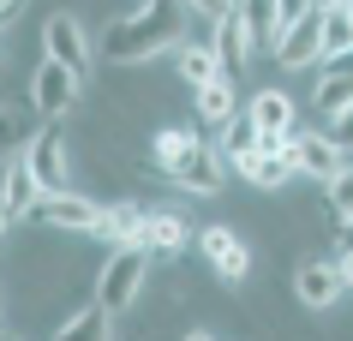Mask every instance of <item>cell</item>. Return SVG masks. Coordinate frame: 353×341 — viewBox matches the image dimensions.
<instances>
[{
  "mask_svg": "<svg viewBox=\"0 0 353 341\" xmlns=\"http://www.w3.org/2000/svg\"><path fill=\"white\" fill-rule=\"evenodd\" d=\"M144 282H150V251H144V246H114V258L102 264V276H96V300L120 318V311L138 305Z\"/></svg>",
  "mask_w": 353,
  "mask_h": 341,
  "instance_id": "obj_2",
  "label": "cell"
},
{
  "mask_svg": "<svg viewBox=\"0 0 353 341\" xmlns=\"http://www.w3.org/2000/svg\"><path fill=\"white\" fill-rule=\"evenodd\" d=\"M317 66H323V78H353V48H341V54H323Z\"/></svg>",
  "mask_w": 353,
  "mask_h": 341,
  "instance_id": "obj_24",
  "label": "cell"
},
{
  "mask_svg": "<svg viewBox=\"0 0 353 341\" xmlns=\"http://www.w3.org/2000/svg\"><path fill=\"white\" fill-rule=\"evenodd\" d=\"M323 60V6L317 12H305L299 24H288L276 42V66H288V72H299V66H317Z\"/></svg>",
  "mask_w": 353,
  "mask_h": 341,
  "instance_id": "obj_10",
  "label": "cell"
},
{
  "mask_svg": "<svg viewBox=\"0 0 353 341\" xmlns=\"http://www.w3.org/2000/svg\"><path fill=\"white\" fill-rule=\"evenodd\" d=\"M294 162H299V180H312V186H330V180L347 168L353 156L335 144L330 126H323V132H305V126H294Z\"/></svg>",
  "mask_w": 353,
  "mask_h": 341,
  "instance_id": "obj_5",
  "label": "cell"
},
{
  "mask_svg": "<svg viewBox=\"0 0 353 341\" xmlns=\"http://www.w3.org/2000/svg\"><path fill=\"white\" fill-rule=\"evenodd\" d=\"M245 114H252V126H258L263 138H288V132L299 126L294 96H288V90H276V84H263V90L252 96V108H245Z\"/></svg>",
  "mask_w": 353,
  "mask_h": 341,
  "instance_id": "obj_11",
  "label": "cell"
},
{
  "mask_svg": "<svg viewBox=\"0 0 353 341\" xmlns=\"http://www.w3.org/2000/svg\"><path fill=\"white\" fill-rule=\"evenodd\" d=\"M198 246H204L210 269H216V276H222L228 287H240L245 276H252V246H245V234H234L228 222H216V227H198Z\"/></svg>",
  "mask_w": 353,
  "mask_h": 341,
  "instance_id": "obj_7",
  "label": "cell"
},
{
  "mask_svg": "<svg viewBox=\"0 0 353 341\" xmlns=\"http://www.w3.org/2000/svg\"><path fill=\"white\" fill-rule=\"evenodd\" d=\"M323 209H330L335 222H347V216H353V162L335 174L330 186H323Z\"/></svg>",
  "mask_w": 353,
  "mask_h": 341,
  "instance_id": "obj_22",
  "label": "cell"
},
{
  "mask_svg": "<svg viewBox=\"0 0 353 341\" xmlns=\"http://www.w3.org/2000/svg\"><path fill=\"white\" fill-rule=\"evenodd\" d=\"M216 72H228V60L216 42H180L174 48V78L186 84V90H198V84H210Z\"/></svg>",
  "mask_w": 353,
  "mask_h": 341,
  "instance_id": "obj_14",
  "label": "cell"
},
{
  "mask_svg": "<svg viewBox=\"0 0 353 341\" xmlns=\"http://www.w3.org/2000/svg\"><path fill=\"white\" fill-rule=\"evenodd\" d=\"M180 6H192L198 19H210V24H216V19L228 12V6H234V0H180Z\"/></svg>",
  "mask_w": 353,
  "mask_h": 341,
  "instance_id": "obj_27",
  "label": "cell"
},
{
  "mask_svg": "<svg viewBox=\"0 0 353 341\" xmlns=\"http://www.w3.org/2000/svg\"><path fill=\"white\" fill-rule=\"evenodd\" d=\"M341 48H353V0L323 6V54H341Z\"/></svg>",
  "mask_w": 353,
  "mask_h": 341,
  "instance_id": "obj_20",
  "label": "cell"
},
{
  "mask_svg": "<svg viewBox=\"0 0 353 341\" xmlns=\"http://www.w3.org/2000/svg\"><path fill=\"white\" fill-rule=\"evenodd\" d=\"M353 108V78H323L317 84V120L330 126L335 114H347Z\"/></svg>",
  "mask_w": 353,
  "mask_h": 341,
  "instance_id": "obj_21",
  "label": "cell"
},
{
  "mask_svg": "<svg viewBox=\"0 0 353 341\" xmlns=\"http://www.w3.org/2000/svg\"><path fill=\"white\" fill-rule=\"evenodd\" d=\"M330 132H335V144L353 156V108H347V114H335V120H330Z\"/></svg>",
  "mask_w": 353,
  "mask_h": 341,
  "instance_id": "obj_26",
  "label": "cell"
},
{
  "mask_svg": "<svg viewBox=\"0 0 353 341\" xmlns=\"http://www.w3.org/2000/svg\"><path fill=\"white\" fill-rule=\"evenodd\" d=\"M258 144H263V132L252 126V114H234V120L222 126V162L228 168H245V162L258 156Z\"/></svg>",
  "mask_w": 353,
  "mask_h": 341,
  "instance_id": "obj_18",
  "label": "cell"
},
{
  "mask_svg": "<svg viewBox=\"0 0 353 341\" xmlns=\"http://www.w3.org/2000/svg\"><path fill=\"white\" fill-rule=\"evenodd\" d=\"M144 222H150V209L138 204V198H114V204H102V227H96V240L144 246Z\"/></svg>",
  "mask_w": 353,
  "mask_h": 341,
  "instance_id": "obj_12",
  "label": "cell"
},
{
  "mask_svg": "<svg viewBox=\"0 0 353 341\" xmlns=\"http://www.w3.org/2000/svg\"><path fill=\"white\" fill-rule=\"evenodd\" d=\"M216 48H222V60H228V72H240L245 60L258 54V42H252V30H245V12H240V0H234V6H228L222 19H216Z\"/></svg>",
  "mask_w": 353,
  "mask_h": 341,
  "instance_id": "obj_15",
  "label": "cell"
},
{
  "mask_svg": "<svg viewBox=\"0 0 353 341\" xmlns=\"http://www.w3.org/2000/svg\"><path fill=\"white\" fill-rule=\"evenodd\" d=\"M294 293H299V305H312V311H330V305L347 293L341 258H305V264L294 269Z\"/></svg>",
  "mask_w": 353,
  "mask_h": 341,
  "instance_id": "obj_8",
  "label": "cell"
},
{
  "mask_svg": "<svg viewBox=\"0 0 353 341\" xmlns=\"http://www.w3.org/2000/svg\"><path fill=\"white\" fill-rule=\"evenodd\" d=\"M317 6H341V0H317Z\"/></svg>",
  "mask_w": 353,
  "mask_h": 341,
  "instance_id": "obj_33",
  "label": "cell"
},
{
  "mask_svg": "<svg viewBox=\"0 0 353 341\" xmlns=\"http://www.w3.org/2000/svg\"><path fill=\"white\" fill-rule=\"evenodd\" d=\"M0 192H6V204H12V216H30L37 209V198H42V186H37V174H30V162H24V150L6 162V180H0Z\"/></svg>",
  "mask_w": 353,
  "mask_h": 341,
  "instance_id": "obj_17",
  "label": "cell"
},
{
  "mask_svg": "<svg viewBox=\"0 0 353 341\" xmlns=\"http://www.w3.org/2000/svg\"><path fill=\"white\" fill-rule=\"evenodd\" d=\"M24 162H30L42 192H72V150H66L60 126H42L37 138H24Z\"/></svg>",
  "mask_w": 353,
  "mask_h": 341,
  "instance_id": "obj_4",
  "label": "cell"
},
{
  "mask_svg": "<svg viewBox=\"0 0 353 341\" xmlns=\"http://www.w3.org/2000/svg\"><path fill=\"white\" fill-rule=\"evenodd\" d=\"M30 216H37L48 234H96V227H102V204L78 198V192H42Z\"/></svg>",
  "mask_w": 353,
  "mask_h": 341,
  "instance_id": "obj_6",
  "label": "cell"
},
{
  "mask_svg": "<svg viewBox=\"0 0 353 341\" xmlns=\"http://www.w3.org/2000/svg\"><path fill=\"white\" fill-rule=\"evenodd\" d=\"M78 96H84V72H72L66 60L42 54L37 66H30V108H37L42 120H66V114L78 108Z\"/></svg>",
  "mask_w": 353,
  "mask_h": 341,
  "instance_id": "obj_3",
  "label": "cell"
},
{
  "mask_svg": "<svg viewBox=\"0 0 353 341\" xmlns=\"http://www.w3.org/2000/svg\"><path fill=\"white\" fill-rule=\"evenodd\" d=\"M6 24H12V12H0V42H6Z\"/></svg>",
  "mask_w": 353,
  "mask_h": 341,
  "instance_id": "obj_31",
  "label": "cell"
},
{
  "mask_svg": "<svg viewBox=\"0 0 353 341\" xmlns=\"http://www.w3.org/2000/svg\"><path fill=\"white\" fill-rule=\"evenodd\" d=\"M276 12H281V30H288V24H299L305 12H317V0H276Z\"/></svg>",
  "mask_w": 353,
  "mask_h": 341,
  "instance_id": "obj_25",
  "label": "cell"
},
{
  "mask_svg": "<svg viewBox=\"0 0 353 341\" xmlns=\"http://www.w3.org/2000/svg\"><path fill=\"white\" fill-rule=\"evenodd\" d=\"M341 246H353V216H347V222H341Z\"/></svg>",
  "mask_w": 353,
  "mask_h": 341,
  "instance_id": "obj_30",
  "label": "cell"
},
{
  "mask_svg": "<svg viewBox=\"0 0 353 341\" xmlns=\"http://www.w3.org/2000/svg\"><path fill=\"white\" fill-rule=\"evenodd\" d=\"M335 258H341V276H347V287H353V246H341Z\"/></svg>",
  "mask_w": 353,
  "mask_h": 341,
  "instance_id": "obj_29",
  "label": "cell"
},
{
  "mask_svg": "<svg viewBox=\"0 0 353 341\" xmlns=\"http://www.w3.org/2000/svg\"><path fill=\"white\" fill-rule=\"evenodd\" d=\"M192 96H198V120H204V126H216V132H222L228 120L240 114V90H234V72H216L210 84H198Z\"/></svg>",
  "mask_w": 353,
  "mask_h": 341,
  "instance_id": "obj_16",
  "label": "cell"
},
{
  "mask_svg": "<svg viewBox=\"0 0 353 341\" xmlns=\"http://www.w3.org/2000/svg\"><path fill=\"white\" fill-rule=\"evenodd\" d=\"M42 54L66 60L72 72H84V78H90V60H96V48H90V37H84V24H78L72 12H54V19L42 24Z\"/></svg>",
  "mask_w": 353,
  "mask_h": 341,
  "instance_id": "obj_9",
  "label": "cell"
},
{
  "mask_svg": "<svg viewBox=\"0 0 353 341\" xmlns=\"http://www.w3.org/2000/svg\"><path fill=\"white\" fill-rule=\"evenodd\" d=\"M150 168L162 174L168 186H186L198 198L222 192V156L210 150V138L198 126H162V132L150 138Z\"/></svg>",
  "mask_w": 353,
  "mask_h": 341,
  "instance_id": "obj_1",
  "label": "cell"
},
{
  "mask_svg": "<svg viewBox=\"0 0 353 341\" xmlns=\"http://www.w3.org/2000/svg\"><path fill=\"white\" fill-rule=\"evenodd\" d=\"M192 234H198V227H192L180 209H150V222H144V251H150V258H180Z\"/></svg>",
  "mask_w": 353,
  "mask_h": 341,
  "instance_id": "obj_13",
  "label": "cell"
},
{
  "mask_svg": "<svg viewBox=\"0 0 353 341\" xmlns=\"http://www.w3.org/2000/svg\"><path fill=\"white\" fill-rule=\"evenodd\" d=\"M19 132H24V120H19L12 108H0V156H6L12 144H19Z\"/></svg>",
  "mask_w": 353,
  "mask_h": 341,
  "instance_id": "obj_23",
  "label": "cell"
},
{
  "mask_svg": "<svg viewBox=\"0 0 353 341\" xmlns=\"http://www.w3.org/2000/svg\"><path fill=\"white\" fill-rule=\"evenodd\" d=\"M240 12H245V30H252V42H258V54H276V42H281L276 0H240Z\"/></svg>",
  "mask_w": 353,
  "mask_h": 341,
  "instance_id": "obj_19",
  "label": "cell"
},
{
  "mask_svg": "<svg viewBox=\"0 0 353 341\" xmlns=\"http://www.w3.org/2000/svg\"><path fill=\"white\" fill-rule=\"evenodd\" d=\"M19 222V216H12V204H6V192H0V240H6V227Z\"/></svg>",
  "mask_w": 353,
  "mask_h": 341,
  "instance_id": "obj_28",
  "label": "cell"
},
{
  "mask_svg": "<svg viewBox=\"0 0 353 341\" xmlns=\"http://www.w3.org/2000/svg\"><path fill=\"white\" fill-rule=\"evenodd\" d=\"M0 12H19V0H0Z\"/></svg>",
  "mask_w": 353,
  "mask_h": 341,
  "instance_id": "obj_32",
  "label": "cell"
}]
</instances>
